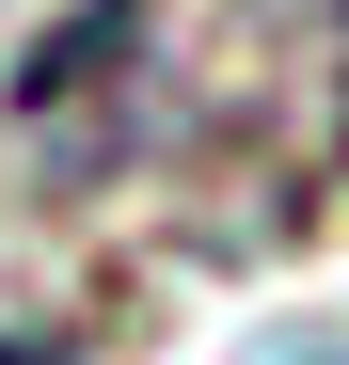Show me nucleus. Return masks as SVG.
Returning a JSON list of instances; mask_svg holds the SVG:
<instances>
[{"label":"nucleus","mask_w":349,"mask_h":365,"mask_svg":"<svg viewBox=\"0 0 349 365\" xmlns=\"http://www.w3.org/2000/svg\"><path fill=\"white\" fill-rule=\"evenodd\" d=\"M143 48H159V16H143V0H80V16L16 64V128H48V175H95V159H111L95 80H143Z\"/></svg>","instance_id":"1"},{"label":"nucleus","mask_w":349,"mask_h":365,"mask_svg":"<svg viewBox=\"0 0 349 365\" xmlns=\"http://www.w3.org/2000/svg\"><path fill=\"white\" fill-rule=\"evenodd\" d=\"M333 143H349V0H333Z\"/></svg>","instance_id":"2"},{"label":"nucleus","mask_w":349,"mask_h":365,"mask_svg":"<svg viewBox=\"0 0 349 365\" xmlns=\"http://www.w3.org/2000/svg\"><path fill=\"white\" fill-rule=\"evenodd\" d=\"M0 365H48V349H16V334H0Z\"/></svg>","instance_id":"3"}]
</instances>
